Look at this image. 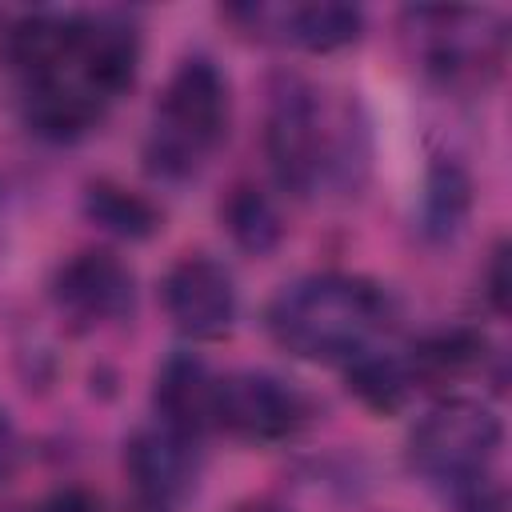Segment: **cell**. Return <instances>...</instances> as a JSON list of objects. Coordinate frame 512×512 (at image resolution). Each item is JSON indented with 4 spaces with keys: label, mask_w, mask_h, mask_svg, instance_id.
I'll list each match as a JSON object with an SVG mask.
<instances>
[{
    "label": "cell",
    "mask_w": 512,
    "mask_h": 512,
    "mask_svg": "<svg viewBox=\"0 0 512 512\" xmlns=\"http://www.w3.org/2000/svg\"><path fill=\"white\" fill-rule=\"evenodd\" d=\"M84 212H88V220H96L104 232L124 236V240H148V236L160 228V220H164L160 208H156L148 196H140V192L124 188V184H112V180L88 184V192H84Z\"/></svg>",
    "instance_id": "4fadbf2b"
},
{
    "label": "cell",
    "mask_w": 512,
    "mask_h": 512,
    "mask_svg": "<svg viewBox=\"0 0 512 512\" xmlns=\"http://www.w3.org/2000/svg\"><path fill=\"white\" fill-rule=\"evenodd\" d=\"M228 132V80L204 56L184 60L156 108L148 160L164 176H188Z\"/></svg>",
    "instance_id": "7a4b0ae2"
},
{
    "label": "cell",
    "mask_w": 512,
    "mask_h": 512,
    "mask_svg": "<svg viewBox=\"0 0 512 512\" xmlns=\"http://www.w3.org/2000/svg\"><path fill=\"white\" fill-rule=\"evenodd\" d=\"M12 464H16V432H12V424L0 408V480L12 472Z\"/></svg>",
    "instance_id": "44dd1931"
},
{
    "label": "cell",
    "mask_w": 512,
    "mask_h": 512,
    "mask_svg": "<svg viewBox=\"0 0 512 512\" xmlns=\"http://www.w3.org/2000/svg\"><path fill=\"white\" fill-rule=\"evenodd\" d=\"M264 148L284 188L308 196L320 184L328 168V132H324V112L316 104V92L308 84L288 80L284 88H276L268 108Z\"/></svg>",
    "instance_id": "277c9868"
},
{
    "label": "cell",
    "mask_w": 512,
    "mask_h": 512,
    "mask_svg": "<svg viewBox=\"0 0 512 512\" xmlns=\"http://www.w3.org/2000/svg\"><path fill=\"white\" fill-rule=\"evenodd\" d=\"M52 300L80 324H104L132 308V272L104 248L68 256L52 276Z\"/></svg>",
    "instance_id": "52a82bcc"
},
{
    "label": "cell",
    "mask_w": 512,
    "mask_h": 512,
    "mask_svg": "<svg viewBox=\"0 0 512 512\" xmlns=\"http://www.w3.org/2000/svg\"><path fill=\"white\" fill-rule=\"evenodd\" d=\"M288 36L308 52H336L360 36V12L348 4H304L288 12Z\"/></svg>",
    "instance_id": "2e32d148"
},
{
    "label": "cell",
    "mask_w": 512,
    "mask_h": 512,
    "mask_svg": "<svg viewBox=\"0 0 512 512\" xmlns=\"http://www.w3.org/2000/svg\"><path fill=\"white\" fill-rule=\"evenodd\" d=\"M100 108L104 100H96L76 76H52V80L28 84V124L40 136L72 140L96 124Z\"/></svg>",
    "instance_id": "7c38bea8"
},
{
    "label": "cell",
    "mask_w": 512,
    "mask_h": 512,
    "mask_svg": "<svg viewBox=\"0 0 512 512\" xmlns=\"http://www.w3.org/2000/svg\"><path fill=\"white\" fill-rule=\"evenodd\" d=\"M136 68H140V36L128 24L108 16H80L72 76L96 100H112L124 88H132Z\"/></svg>",
    "instance_id": "ba28073f"
},
{
    "label": "cell",
    "mask_w": 512,
    "mask_h": 512,
    "mask_svg": "<svg viewBox=\"0 0 512 512\" xmlns=\"http://www.w3.org/2000/svg\"><path fill=\"white\" fill-rule=\"evenodd\" d=\"M500 436L504 428L492 408L476 400H444L416 424L408 440V460L420 476L436 484H468L480 480L500 448Z\"/></svg>",
    "instance_id": "3957f363"
},
{
    "label": "cell",
    "mask_w": 512,
    "mask_h": 512,
    "mask_svg": "<svg viewBox=\"0 0 512 512\" xmlns=\"http://www.w3.org/2000/svg\"><path fill=\"white\" fill-rule=\"evenodd\" d=\"M168 320L192 340H220L236 320V288L224 264L212 256H184L160 284Z\"/></svg>",
    "instance_id": "8992f818"
},
{
    "label": "cell",
    "mask_w": 512,
    "mask_h": 512,
    "mask_svg": "<svg viewBox=\"0 0 512 512\" xmlns=\"http://www.w3.org/2000/svg\"><path fill=\"white\" fill-rule=\"evenodd\" d=\"M220 220H224L228 236H232L244 252H256V256L272 252V248L280 244V236H284V224H280L276 204H272L260 188H252V184H236V188L224 196Z\"/></svg>",
    "instance_id": "5bb4252c"
},
{
    "label": "cell",
    "mask_w": 512,
    "mask_h": 512,
    "mask_svg": "<svg viewBox=\"0 0 512 512\" xmlns=\"http://www.w3.org/2000/svg\"><path fill=\"white\" fill-rule=\"evenodd\" d=\"M304 416V396L272 372H232L216 380V428L240 440H284L304 424Z\"/></svg>",
    "instance_id": "5b68a950"
},
{
    "label": "cell",
    "mask_w": 512,
    "mask_h": 512,
    "mask_svg": "<svg viewBox=\"0 0 512 512\" xmlns=\"http://www.w3.org/2000/svg\"><path fill=\"white\" fill-rule=\"evenodd\" d=\"M152 404L164 428L196 440L204 428H216V376L192 352H176L156 372Z\"/></svg>",
    "instance_id": "30bf717a"
},
{
    "label": "cell",
    "mask_w": 512,
    "mask_h": 512,
    "mask_svg": "<svg viewBox=\"0 0 512 512\" xmlns=\"http://www.w3.org/2000/svg\"><path fill=\"white\" fill-rule=\"evenodd\" d=\"M488 300H492V308L504 316L508 312V244H500L496 248V256H492V272H488Z\"/></svg>",
    "instance_id": "ffe728a7"
},
{
    "label": "cell",
    "mask_w": 512,
    "mask_h": 512,
    "mask_svg": "<svg viewBox=\"0 0 512 512\" xmlns=\"http://www.w3.org/2000/svg\"><path fill=\"white\" fill-rule=\"evenodd\" d=\"M384 324L376 284L344 272H316L284 284L268 304L272 340L300 360H352Z\"/></svg>",
    "instance_id": "6da1fadb"
},
{
    "label": "cell",
    "mask_w": 512,
    "mask_h": 512,
    "mask_svg": "<svg viewBox=\"0 0 512 512\" xmlns=\"http://www.w3.org/2000/svg\"><path fill=\"white\" fill-rule=\"evenodd\" d=\"M76 32H80V16H28L12 28L8 56L28 76V84L72 76Z\"/></svg>",
    "instance_id": "8fae6325"
},
{
    "label": "cell",
    "mask_w": 512,
    "mask_h": 512,
    "mask_svg": "<svg viewBox=\"0 0 512 512\" xmlns=\"http://www.w3.org/2000/svg\"><path fill=\"white\" fill-rule=\"evenodd\" d=\"M484 348H488V340L472 328L436 332V336H428L412 348L416 352L412 368H416V376H428V380H452V376L472 372L484 360Z\"/></svg>",
    "instance_id": "e0dca14e"
},
{
    "label": "cell",
    "mask_w": 512,
    "mask_h": 512,
    "mask_svg": "<svg viewBox=\"0 0 512 512\" xmlns=\"http://www.w3.org/2000/svg\"><path fill=\"white\" fill-rule=\"evenodd\" d=\"M124 468L144 500L168 504V500L184 496L196 480V440L180 436L164 424L140 428L124 444Z\"/></svg>",
    "instance_id": "9c48e42d"
},
{
    "label": "cell",
    "mask_w": 512,
    "mask_h": 512,
    "mask_svg": "<svg viewBox=\"0 0 512 512\" xmlns=\"http://www.w3.org/2000/svg\"><path fill=\"white\" fill-rule=\"evenodd\" d=\"M408 388H412V376L400 360L392 356H380V352H356L348 360V392H356L372 412H396L404 408L408 400Z\"/></svg>",
    "instance_id": "9a60e30c"
},
{
    "label": "cell",
    "mask_w": 512,
    "mask_h": 512,
    "mask_svg": "<svg viewBox=\"0 0 512 512\" xmlns=\"http://www.w3.org/2000/svg\"><path fill=\"white\" fill-rule=\"evenodd\" d=\"M128 512H164V504H156V500H144V496H140V504H132Z\"/></svg>",
    "instance_id": "603a6c76"
},
{
    "label": "cell",
    "mask_w": 512,
    "mask_h": 512,
    "mask_svg": "<svg viewBox=\"0 0 512 512\" xmlns=\"http://www.w3.org/2000/svg\"><path fill=\"white\" fill-rule=\"evenodd\" d=\"M464 208H468V180H464V172L452 168V164L436 168V176L428 184V216H432V224L452 228L464 216Z\"/></svg>",
    "instance_id": "ac0fdd59"
},
{
    "label": "cell",
    "mask_w": 512,
    "mask_h": 512,
    "mask_svg": "<svg viewBox=\"0 0 512 512\" xmlns=\"http://www.w3.org/2000/svg\"><path fill=\"white\" fill-rule=\"evenodd\" d=\"M40 512H104V508H100V500H96L92 492H84V488H60V492H52V496L44 500Z\"/></svg>",
    "instance_id": "d6986e66"
},
{
    "label": "cell",
    "mask_w": 512,
    "mask_h": 512,
    "mask_svg": "<svg viewBox=\"0 0 512 512\" xmlns=\"http://www.w3.org/2000/svg\"><path fill=\"white\" fill-rule=\"evenodd\" d=\"M236 512H288V508H280V504H272V500H248V504H240Z\"/></svg>",
    "instance_id": "7402d4cb"
}]
</instances>
